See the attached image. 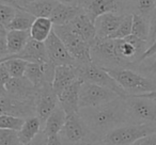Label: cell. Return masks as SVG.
<instances>
[{
    "label": "cell",
    "mask_w": 156,
    "mask_h": 145,
    "mask_svg": "<svg viewBox=\"0 0 156 145\" xmlns=\"http://www.w3.org/2000/svg\"><path fill=\"white\" fill-rule=\"evenodd\" d=\"M25 121H26V119H24V117H18L9 114H1L0 115V128L20 131L24 126Z\"/></svg>",
    "instance_id": "cell-32"
},
{
    "label": "cell",
    "mask_w": 156,
    "mask_h": 145,
    "mask_svg": "<svg viewBox=\"0 0 156 145\" xmlns=\"http://www.w3.org/2000/svg\"><path fill=\"white\" fill-rule=\"evenodd\" d=\"M58 2L67 3V5H80L83 0H57Z\"/></svg>",
    "instance_id": "cell-45"
},
{
    "label": "cell",
    "mask_w": 156,
    "mask_h": 145,
    "mask_svg": "<svg viewBox=\"0 0 156 145\" xmlns=\"http://www.w3.org/2000/svg\"><path fill=\"white\" fill-rule=\"evenodd\" d=\"M0 145H22L20 131L0 128Z\"/></svg>",
    "instance_id": "cell-34"
},
{
    "label": "cell",
    "mask_w": 156,
    "mask_h": 145,
    "mask_svg": "<svg viewBox=\"0 0 156 145\" xmlns=\"http://www.w3.org/2000/svg\"><path fill=\"white\" fill-rule=\"evenodd\" d=\"M80 12H83L80 5L58 2L49 18L54 22V25H61L62 26V25L69 24Z\"/></svg>",
    "instance_id": "cell-21"
},
{
    "label": "cell",
    "mask_w": 156,
    "mask_h": 145,
    "mask_svg": "<svg viewBox=\"0 0 156 145\" xmlns=\"http://www.w3.org/2000/svg\"><path fill=\"white\" fill-rule=\"evenodd\" d=\"M125 104L129 124L156 125V102L153 98L128 95Z\"/></svg>",
    "instance_id": "cell-4"
},
{
    "label": "cell",
    "mask_w": 156,
    "mask_h": 145,
    "mask_svg": "<svg viewBox=\"0 0 156 145\" xmlns=\"http://www.w3.org/2000/svg\"><path fill=\"white\" fill-rule=\"evenodd\" d=\"M67 26L73 32L83 39L91 45L96 39V28L94 22H92L85 12H80Z\"/></svg>",
    "instance_id": "cell-19"
},
{
    "label": "cell",
    "mask_w": 156,
    "mask_h": 145,
    "mask_svg": "<svg viewBox=\"0 0 156 145\" xmlns=\"http://www.w3.org/2000/svg\"><path fill=\"white\" fill-rule=\"evenodd\" d=\"M153 99H154V100H155V102H156V98H153Z\"/></svg>",
    "instance_id": "cell-50"
},
{
    "label": "cell",
    "mask_w": 156,
    "mask_h": 145,
    "mask_svg": "<svg viewBox=\"0 0 156 145\" xmlns=\"http://www.w3.org/2000/svg\"><path fill=\"white\" fill-rule=\"evenodd\" d=\"M54 31L65 44L69 54L77 62V65L92 62L91 45L73 32L67 25H54Z\"/></svg>",
    "instance_id": "cell-5"
},
{
    "label": "cell",
    "mask_w": 156,
    "mask_h": 145,
    "mask_svg": "<svg viewBox=\"0 0 156 145\" xmlns=\"http://www.w3.org/2000/svg\"><path fill=\"white\" fill-rule=\"evenodd\" d=\"M16 1H17L18 5H20V9H23V8L30 5L31 2H33V1H35V0H16Z\"/></svg>",
    "instance_id": "cell-46"
},
{
    "label": "cell",
    "mask_w": 156,
    "mask_h": 145,
    "mask_svg": "<svg viewBox=\"0 0 156 145\" xmlns=\"http://www.w3.org/2000/svg\"><path fill=\"white\" fill-rule=\"evenodd\" d=\"M119 1L123 7L125 13H133V7H134L135 0H119Z\"/></svg>",
    "instance_id": "cell-41"
},
{
    "label": "cell",
    "mask_w": 156,
    "mask_h": 145,
    "mask_svg": "<svg viewBox=\"0 0 156 145\" xmlns=\"http://www.w3.org/2000/svg\"><path fill=\"white\" fill-rule=\"evenodd\" d=\"M46 142H47V136L43 131H41L31 142V145H46Z\"/></svg>",
    "instance_id": "cell-40"
},
{
    "label": "cell",
    "mask_w": 156,
    "mask_h": 145,
    "mask_svg": "<svg viewBox=\"0 0 156 145\" xmlns=\"http://www.w3.org/2000/svg\"><path fill=\"white\" fill-rule=\"evenodd\" d=\"M54 30V22L49 17H37L30 29L31 37L39 42H45Z\"/></svg>",
    "instance_id": "cell-24"
},
{
    "label": "cell",
    "mask_w": 156,
    "mask_h": 145,
    "mask_svg": "<svg viewBox=\"0 0 156 145\" xmlns=\"http://www.w3.org/2000/svg\"><path fill=\"white\" fill-rule=\"evenodd\" d=\"M1 89H3L9 95L13 97L33 102H37V92H39V89L35 88L25 76L18 78L12 77L5 85H1Z\"/></svg>",
    "instance_id": "cell-15"
},
{
    "label": "cell",
    "mask_w": 156,
    "mask_h": 145,
    "mask_svg": "<svg viewBox=\"0 0 156 145\" xmlns=\"http://www.w3.org/2000/svg\"><path fill=\"white\" fill-rule=\"evenodd\" d=\"M125 14L106 13L96 18L94 22L96 28V37L110 39V36L118 30Z\"/></svg>",
    "instance_id": "cell-18"
},
{
    "label": "cell",
    "mask_w": 156,
    "mask_h": 145,
    "mask_svg": "<svg viewBox=\"0 0 156 145\" xmlns=\"http://www.w3.org/2000/svg\"><path fill=\"white\" fill-rule=\"evenodd\" d=\"M57 5V0H35L23 9L35 17H49Z\"/></svg>",
    "instance_id": "cell-26"
},
{
    "label": "cell",
    "mask_w": 156,
    "mask_h": 145,
    "mask_svg": "<svg viewBox=\"0 0 156 145\" xmlns=\"http://www.w3.org/2000/svg\"><path fill=\"white\" fill-rule=\"evenodd\" d=\"M79 78V71L77 65H58L55 71L52 81V89L57 95L61 93L66 87Z\"/></svg>",
    "instance_id": "cell-20"
},
{
    "label": "cell",
    "mask_w": 156,
    "mask_h": 145,
    "mask_svg": "<svg viewBox=\"0 0 156 145\" xmlns=\"http://www.w3.org/2000/svg\"><path fill=\"white\" fill-rule=\"evenodd\" d=\"M83 11L89 16L92 22L106 13L127 14L124 12L123 7L119 0H83L80 3Z\"/></svg>",
    "instance_id": "cell-14"
},
{
    "label": "cell",
    "mask_w": 156,
    "mask_h": 145,
    "mask_svg": "<svg viewBox=\"0 0 156 145\" xmlns=\"http://www.w3.org/2000/svg\"><path fill=\"white\" fill-rule=\"evenodd\" d=\"M59 105V98L56 92L52 89V83H46L39 89L35 102L37 116L41 119L42 125H44L52 111Z\"/></svg>",
    "instance_id": "cell-13"
},
{
    "label": "cell",
    "mask_w": 156,
    "mask_h": 145,
    "mask_svg": "<svg viewBox=\"0 0 156 145\" xmlns=\"http://www.w3.org/2000/svg\"><path fill=\"white\" fill-rule=\"evenodd\" d=\"M35 16L24 9H17L15 17L8 27V30H30L33 22L35 20Z\"/></svg>",
    "instance_id": "cell-27"
},
{
    "label": "cell",
    "mask_w": 156,
    "mask_h": 145,
    "mask_svg": "<svg viewBox=\"0 0 156 145\" xmlns=\"http://www.w3.org/2000/svg\"><path fill=\"white\" fill-rule=\"evenodd\" d=\"M11 78L12 76L10 75L7 67L2 63H0V80H1V85H5Z\"/></svg>",
    "instance_id": "cell-39"
},
{
    "label": "cell",
    "mask_w": 156,
    "mask_h": 145,
    "mask_svg": "<svg viewBox=\"0 0 156 145\" xmlns=\"http://www.w3.org/2000/svg\"><path fill=\"white\" fill-rule=\"evenodd\" d=\"M133 35L147 42L150 35V19L137 13H133Z\"/></svg>",
    "instance_id": "cell-28"
},
{
    "label": "cell",
    "mask_w": 156,
    "mask_h": 145,
    "mask_svg": "<svg viewBox=\"0 0 156 145\" xmlns=\"http://www.w3.org/2000/svg\"><path fill=\"white\" fill-rule=\"evenodd\" d=\"M75 145H102V144L100 143V141L98 142H94V141H83V142H79Z\"/></svg>",
    "instance_id": "cell-47"
},
{
    "label": "cell",
    "mask_w": 156,
    "mask_h": 145,
    "mask_svg": "<svg viewBox=\"0 0 156 145\" xmlns=\"http://www.w3.org/2000/svg\"><path fill=\"white\" fill-rule=\"evenodd\" d=\"M140 96H143V97H147V98H156V91L152 92V93H147V94H141Z\"/></svg>",
    "instance_id": "cell-48"
},
{
    "label": "cell",
    "mask_w": 156,
    "mask_h": 145,
    "mask_svg": "<svg viewBox=\"0 0 156 145\" xmlns=\"http://www.w3.org/2000/svg\"><path fill=\"white\" fill-rule=\"evenodd\" d=\"M149 19H150V35H149V40H147V43H149V47H150L156 36V9L151 14Z\"/></svg>",
    "instance_id": "cell-37"
},
{
    "label": "cell",
    "mask_w": 156,
    "mask_h": 145,
    "mask_svg": "<svg viewBox=\"0 0 156 145\" xmlns=\"http://www.w3.org/2000/svg\"><path fill=\"white\" fill-rule=\"evenodd\" d=\"M115 51L123 62L125 68H133L142 60L143 54L149 48V43L136 35H128L124 39L115 40Z\"/></svg>",
    "instance_id": "cell-7"
},
{
    "label": "cell",
    "mask_w": 156,
    "mask_h": 145,
    "mask_svg": "<svg viewBox=\"0 0 156 145\" xmlns=\"http://www.w3.org/2000/svg\"><path fill=\"white\" fill-rule=\"evenodd\" d=\"M59 136L64 145H75L83 141H100L89 130L79 113L67 115L64 126L59 132Z\"/></svg>",
    "instance_id": "cell-9"
},
{
    "label": "cell",
    "mask_w": 156,
    "mask_h": 145,
    "mask_svg": "<svg viewBox=\"0 0 156 145\" xmlns=\"http://www.w3.org/2000/svg\"><path fill=\"white\" fill-rule=\"evenodd\" d=\"M156 9V0H135L133 13H137L150 18L151 14Z\"/></svg>",
    "instance_id": "cell-31"
},
{
    "label": "cell",
    "mask_w": 156,
    "mask_h": 145,
    "mask_svg": "<svg viewBox=\"0 0 156 145\" xmlns=\"http://www.w3.org/2000/svg\"><path fill=\"white\" fill-rule=\"evenodd\" d=\"M0 63H2L7 69L9 71L10 75L14 78L24 77L26 71L28 62L26 60H23L20 58H9L5 60H0Z\"/></svg>",
    "instance_id": "cell-30"
},
{
    "label": "cell",
    "mask_w": 156,
    "mask_h": 145,
    "mask_svg": "<svg viewBox=\"0 0 156 145\" xmlns=\"http://www.w3.org/2000/svg\"><path fill=\"white\" fill-rule=\"evenodd\" d=\"M22 145H31V143H27V144H22Z\"/></svg>",
    "instance_id": "cell-49"
},
{
    "label": "cell",
    "mask_w": 156,
    "mask_h": 145,
    "mask_svg": "<svg viewBox=\"0 0 156 145\" xmlns=\"http://www.w3.org/2000/svg\"><path fill=\"white\" fill-rule=\"evenodd\" d=\"M46 145H64L62 140L60 139L59 134H54V136H47V142Z\"/></svg>",
    "instance_id": "cell-42"
},
{
    "label": "cell",
    "mask_w": 156,
    "mask_h": 145,
    "mask_svg": "<svg viewBox=\"0 0 156 145\" xmlns=\"http://www.w3.org/2000/svg\"><path fill=\"white\" fill-rule=\"evenodd\" d=\"M42 122L37 115L27 117L23 128L20 130V136L22 144L31 143L37 134L41 132Z\"/></svg>",
    "instance_id": "cell-25"
},
{
    "label": "cell",
    "mask_w": 156,
    "mask_h": 145,
    "mask_svg": "<svg viewBox=\"0 0 156 145\" xmlns=\"http://www.w3.org/2000/svg\"><path fill=\"white\" fill-rule=\"evenodd\" d=\"M132 69H135L143 76L156 81V54L141 60Z\"/></svg>",
    "instance_id": "cell-29"
},
{
    "label": "cell",
    "mask_w": 156,
    "mask_h": 145,
    "mask_svg": "<svg viewBox=\"0 0 156 145\" xmlns=\"http://www.w3.org/2000/svg\"><path fill=\"white\" fill-rule=\"evenodd\" d=\"M156 54V36H155V39H154V41H153V43H152V45L150 46L149 48H147V50L145 51V54H143L142 60L144 58H147V57H150V56H152V54Z\"/></svg>",
    "instance_id": "cell-43"
},
{
    "label": "cell",
    "mask_w": 156,
    "mask_h": 145,
    "mask_svg": "<svg viewBox=\"0 0 156 145\" xmlns=\"http://www.w3.org/2000/svg\"><path fill=\"white\" fill-rule=\"evenodd\" d=\"M17 8L11 7V5H0V25L8 28L12 20L15 17Z\"/></svg>",
    "instance_id": "cell-35"
},
{
    "label": "cell",
    "mask_w": 156,
    "mask_h": 145,
    "mask_svg": "<svg viewBox=\"0 0 156 145\" xmlns=\"http://www.w3.org/2000/svg\"><path fill=\"white\" fill-rule=\"evenodd\" d=\"M9 58H20L23 60H26L27 62L32 63H47L49 62V58L47 56L46 51V46L44 42H39L37 40L30 37L29 41L27 42L26 46L20 54L9 56L5 59ZM5 59H0V60H5Z\"/></svg>",
    "instance_id": "cell-16"
},
{
    "label": "cell",
    "mask_w": 156,
    "mask_h": 145,
    "mask_svg": "<svg viewBox=\"0 0 156 145\" xmlns=\"http://www.w3.org/2000/svg\"><path fill=\"white\" fill-rule=\"evenodd\" d=\"M156 132V125L124 124L106 134L100 143L102 145H133L139 139Z\"/></svg>",
    "instance_id": "cell-3"
},
{
    "label": "cell",
    "mask_w": 156,
    "mask_h": 145,
    "mask_svg": "<svg viewBox=\"0 0 156 145\" xmlns=\"http://www.w3.org/2000/svg\"><path fill=\"white\" fill-rule=\"evenodd\" d=\"M107 71V69H106ZM128 95H141L156 91V81L132 68L107 71Z\"/></svg>",
    "instance_id": "cell-2"
},
{
    "label": "cell",
    "mask_w": 156,
    "mask_h": 145,
    "mask_svg": "<svg viewBox=\"0 0 156 145\" xmlns=\"http://www.w3.org/2000/svg\"><path fill=\"white\" fill-rule=\"evenodd\" d=\"M78 113L90 131L100 141L111 130L129 124L124 97H118L100 106L80 108Z\"/></svg>",
    "instance_id": "cell-1"
},
{
    "label": "cell",
    "mask_w": 156,
    "mask_h": 145,
    "mask_svg": "<svg viewBox=\"0 0 156 145\" xmlns=\"http://www.w3.org/2000/svg\"><path fill=\"white\" fill-rule=\"evenodd\" d=\"M133 145H156V132L139 139Z\"/></svg>",
    "instance_id": "cell-38"
},
{
    "label": "cell",
    "mask_w": 156,
    "mask_h": 145,
    "mask_svg": "<svg viewBox=\"0 0 156 145\" xmlns=\"http://www.w3.org/2000/svg\"><path fill=\"white\" fill-rule=\"evenodd\" d=\"M77 66L78 71H79V78H81L83 81L112 90L115 93L119 94L121 97L125 98L128 96V94L122 89L121 85L115 81V79L105 68L98 66L93 62L86 63V64H78Z\"/></svg>",
    "instance_id": "cell-8"
},
{
    "label": "cell",
    "mask_w": 156,
    "mask_h": 145,
    "mask_svg": "<svg viewBox=\"0 0 156 145\" xmlns=\"http://www.w3.org/2000/svg\"><path fill=\"white\" fill-rule=\"evenodd\" d=\"M8 56V29L0 25V59Z\"/></svg>",
    "instance_id": "cell-36"
},
{
    "label": "cell",
    "mask_w": 156,
    "mask_h": 145,
    "mask_svg": "<svg viewBox=\"0 0 156 145\" xmlns=\"http://www.w3.org/2000/svg\"><path fill=\"white\" fill-rule=\"evenodd\" d=\"M133 31V13L125 14L121 25L119 26L118 30L110 36V39L118 40V39H124L132 34Z\"/></svg>",
    "instance_id": "cell-33"
},
{
    "label": "cell",
    "mask_w": 156,
    "mask_h": 145,
    "mask_svg": "<svg viewBox=\"0 0 156 145\" xmlns=\"http://www.w3.org/2000/svg\"><path fill=\"white\" fill-rule=\"evenodd\" d=\"M121 97L118 93L107 88L83 81L79 93V109L95 107Z\"/></svg>",
    "instance_id": "cell-10"
},
{
    "label": "cell",
    "mask_w": 156,
    "mask_h": 145,
    "mask_svg": "<svg viewBox=\"0 0 156 145\" xmlns=\"http://www.w3.org/2000/svg\"><path fill=\"white\" fill-rule=\"evenodd\" d=\"M91 59L92 62L107 71L125 68L115 51V42L113 39L96 37L91 44Z\"/></svg>",
    "instance_id": "cell-6"
},
{
    "label": "cell",
    "mask_w": 156,
    "mask_h": 145,
    "mask_svg": "<svg viewBox=\"0 0 156 145\" xmlns=\"http://www.w3.org/2000/svg\"><path fill=\"white\" fill-rule=\"evenodd\" d=\"M0 108L1 114L14 115L24 119L33 116L34 113H37L35 102L13 97L3 89H1L0 93Z\"/></svg>",
    "instance_id": "cell-11"
},
{
    "label": "cell",
    "mask_w": 156,
    "mask_h": 145,
    "mask_svg": "<svg viewBox=\"0 0 156 145\" xmlns=\"http://www.w3.org/2000/svg\"><path fill=\"white\" fill-rule=\"evenodd\" d=\"M0 5H11V7L17 8L20 9V5H18L17 1L16 0H0Z\"/></svg>",
    "instance_id": "cell-44"
},
{
    "label": "cell",
    "mask_w": 156,
    "mask_h": 145,
    "mask_svg": "<svg viewBox=\"0 0 156 145\" xmlns=\"http://www.w3.org/2000/svg\"><path fill=\"white\" fill-rule=\"evenodd\" d=\"M83 82V79L78 78L58 95L59 105L64 109L67 115L79 112V93Z\"/></svg>",
    "instance_id": "cell-17"
},
{
    "label": "cell",
    "mask_w": 156,
    "mask_h": 145,
    "mask_svg": "<svg viewBox=\"0 0 156 145\" xmlns=\"http://www.w3.org/2000/svg\"><path fill=\"white\" fill-rule=\"evenodd\" d=\"M46 51L50 62L54 63L56 66L58 65H77L75 59L69 54V49L62 40L57 35L54 30L45 42Z\"/></svg>",
    "instance_id": "cell-12"
},
{
    "label": "cell",
    "mask_w": 156,
    "mask_h": 145,
    "mask_svg": "<svg viewBox=\"0 0 156 145\" xmlns=\"http://www.w3.org/2000/svg\"><path fill=\"white\" fill-rule=\"evenodd\" d=\"M66 117L67 114L64 111V109L60 105H58L56 107V109L51 112V114L48 116V119H46L43 127V132L47 136H54V134H59V132L61 131V129L64 126Z\"/></svg>",
    "instance_id": "cell-22"
},
{
    "label": "cell",
    "mask_w": 156,
    "mask_h": 145,
    "mask_svg": "<svg viewBox=\"0 0 156 145\" xmlns=\"http://www.w3.org/2000/svg\"><path fill=\"white\" fill-rule=\"evenodd\" d=\"M31 37L30 30H8V56L20 54ZM5 57V58H7ZM5 59V58H3Z\"/></svg>",
    "instance_id": "cell-23"
}]
</instances>
